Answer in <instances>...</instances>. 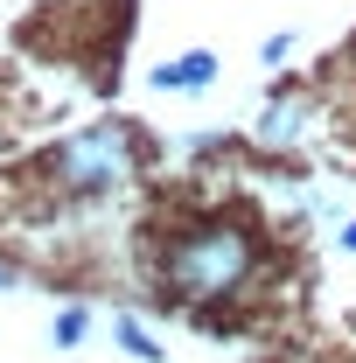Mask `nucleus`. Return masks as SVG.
I'll return each instance as SVG.
<instances>
[{
  "label": "nucleus",
  "instance_id": "obj_1",
  "mask_svg": "<svg viewBox=\"0 0 356 363\" xmlns=\"http://www.w3.org/2000/svg\"><path fill=\"white\" fill-rule=\"evenodd\" d=\"M252 272H259V238L238 217H203L161 245V294H175L182 308L238 301L252 286Z\"/></svg>",
  "mask_w": 356,
  "mask_h": 363
},
{
  "label": "nucleus",
  "instance_id": "obj_2",
  "mask_svg": "<svg viewBox=\"0 0 356 363\" xmlns=\"http://www.w3.org/2000/svg\"><path fill=\"white\" fill-rule=\"evenodd\" d=\"M35 175L56 196H119L140 175V133L126 119L84 126V133H70L63 147H49L43 161H35Z\"/></svg>",
  "mask_w": 356,
  "mask_h": 363
},
{
  "label": "nucleus",
  "instance_id": "obj_3",
  "mask_svg": "<svg viewBox=\"0 0 356 363\" xmlns=\"http://www.w3.org/2000/svg\"><path fill=\"white\" fill-rule=\"evenodd\" d=\"M210 77H217V56H210V49H189V56H175V63L154 70V84H161V91H182V98L210 91Z\"/></svg>",
  "mask_w": 356,
  "mask_h": 363
},
{
  "label": "nucleus",
  "instance_id": "obj_4",
  "mask_svg": "<svg viewBox=\"0 0 356 363\" xmlns=\"http://www.w3.org/2000/svg\"><path fill=\"white\" fill-rule=\"evenodd\" d=\"M308 105H301V98H287V105H266V119H259V140H266V147H301V140H308Z\"/></svg>",
  "mask_w": 356,
  "mask_h": 363
},
{
  "label": "nucleus",
  "instance_id": "obj_5",
  "mask_svg": "<svg viewBox=\"0 0 356 363\" xmlns=\"http://www.w3.org/2000/svg\"><path fill=\"white\" fill-rule=\"evenodd\" d=\"M112 335H119V350H126V357H140V363H161V342H154V335H147V328H140L133 315H119V321H112Z\"/></svg>",
  "mask_w": 356,
  "mask_h": 363
},
{
  "label": "nucleus",
  "instance_id": "obj_6",
  "mask_svg": "<svg viewBox=\"0 0 356 363\" xmlns=\"http://www.w3.org/2000/svg\"><path fill=\"white\" fill-rule=\"evenodd\" d=\"M84 328H91L84 308H63V315L49 321V342H56V350H77V342H84Z\"/></svg>",
  "mask_w": 356,
  "mask_h": 363
},
{
  "label": "nucleus",
  "instance_id": "obj_7",
  "mask_svg": "<svg viewBox=\"0 0 356 363\" xmlns=\"http://www.w3.org/2000/svg\"><path fill=\"white\" fill-rule=\"evenodd\" d=\"M343 252H356V224H343Z\"/></svg>",
  "mask_w": 356,
  "mask_h": 363
},
{
  "label": "nucleus",
  "instance_id": "obj_8",
  "mask_svg": "<svg viewBox=\"0 0 356 363\" xmlns=\"http://www.w3.org/2000/svg\"><path fill=\"white\" fill-rule=\"evenodd\" d=\"M0 286H14V266H7V259H0Z\"/></svg>",
  "mask_w": 356,
  "mask_h": 363
}]
</instances>
